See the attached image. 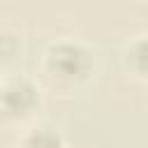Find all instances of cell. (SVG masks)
Returning a JSON list of instances; mask_svg holds the SVG:
<instances>
[{
    "mask_svg": "<svg viewBox=\"0 0 148 148\" xmlns=\"http://www.w3.org/2000/svg\"><path fill=\"white\" fill-rule=\"evenodd\" d=\"M46 72L58 83H79L92 69V53L76 42L51 44L44 58Z\"/></svg>",
    "mask_w": 148,
    "mask_h": 148,
    "instance_id": "1",
    "label": "cell"
},
{
    "mask_svg": "<svg viewBox=\"0 0 148 148\" xmlns=\"http://www.w3.org/2000/svg\"><path fill=\"white\" fill-rule=\"evenodd\" d=\"M39 104L37 88L25 79H12L7 86H0V113L14 120H21L35 111Z\"/></svg>",
    "mask_w": 148,
    "mask_h": 148,
    "instance_id": "2",
    "label": "cell"
},
{
    "mask_svg": "<svg viewBox=\"0 0 148 148\" xmlns=\"http://www.w3.org/2000/svg\"><path fill=\"white\" fill-rule=\"evenodd\" d=\"M127 67L134 72V76L148 79V37L132 42L127 49Z\"/></svg>",
    "mask_w": 148,
    "mask_h": 148,
    "instance_id": "3",
    "label": "cell"
},
{
    "mask_svg": "<svg viewBox=\"0 0 148 148\" xmlns=\"http://www.w3.org/2000/svg\"><path fill=\"white\" fill-rule=\"evenodd\" d=\"M25 148H62V136L53 130V127H35L28 136H25Z\"/></svg>",
    "mask_w": 148,
    "mask_h": 148,
    "instance_id": "4",
    "label": "cell"
}]
</instances>
